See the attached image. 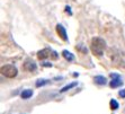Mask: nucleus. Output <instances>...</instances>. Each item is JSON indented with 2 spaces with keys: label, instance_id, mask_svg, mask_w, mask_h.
I'll use <instances>...</instances> for the list:
<instances>
[{
  "label": "nucleus",
  "instance_id": "1",
  "mask_svg": "<svg viewBox=\"0 0 125 114\" xmlns=\"http://www.w3.org/2000/svg\"><path fill=\"white\" fill-rule=\"evenodd\" d=\"M105 47H106V42L100 37H95L91 40V44H90V49L91 52L94 53V56L96 57H100L104 52Z\"/></svg>",
  "mask_w": 125,
  "mask_h": 114
},
{
  "label": "nucleus",
  "instance_id": "2",
  "mask_svg": "<svg viewBox=\"0 0 125 114\" xmlns=\"http://www.w3.org/2000/svg\"><path fill=\"white\" fill-rule=\"evenodd\" d=\"M1 73L7 78H15L17 76L18 70L14 64H6L1 67Z\"/></svg>",
  "mask_w": 125,
  "mask_h": 114
},
{
  "label": "nucleus",
  "instance_id": "3",
  "mask_svg": "<svg viewBox=\"0 0 125 114\" xmlns=\"http://www.w3.org/2000/svg\"><path fill=\"white\" fill-rule=\"evenodd\" d=\"M112 78V81L109 82V86L112 88H117L123 84V80H122V77L119 76L118 73H111L109 75Z\"/></svg>",
  "mask_w": 125,
  "mask_h": 114
},
{
  "label": "nucleus",
  "instance_id": "4",
  "mask_svg": "<svg viewBox=\"0 0 125 114\" xmlns=\"http://www.w3.org/2000/svg\"><path fill=\"white\" fill-rule=\"evenodd\" d=\"M23 68H24V70L28 71V72H34V71L37 69V66H36V63H35L33 60H27V61L24 63Z\"/></svg>",
  "mask_w": 125,
  "mask_h": 114
},
{
  "label": "nucleus",
  "instance_id": "5",
  "mask_svg": "<svg viewBox=\"0 0 125 114\" xmlns=\"http://www.w3.org/2000/svg\"><path fill=\"white\" fill-rule=\"evenodd\" d=\"M56 32H58L59 36L63 40V41H68V36H67V32H65V28H64L62 25H56Z\"/></svg>",
  "mask_w": 125,
  "mask_h": 114
},
{
  "label": "nucleus",
  "instance_id": "6",
  "mask_svg": "<svg viewBox=\"0 0 125 114\" xmlns=\"http://www.w3.org/2000/svg\"><path fill=\"white\" fill-rule=\"evenodd\" d=\"M50 53H51V50L50 49H44V50H41L37 52V58L40 60H43V59L47 58L50 56Z\"/></svg>",
  "mask_w": 125,
  "mask_h": 114
},
{
  "label": "nucleus",
  "instance_id": "7",
  "mask_svg": "<svg viewBox=\"0 0 125 114\" xmlns=\"http://www.w3.org/2000/svg\"><path fill=\"white\" fill-rule=\"evenodd\" d=\"M94 81L96 82L97 85H106V82H107V80H106V78H105L104 76H96L95 78H94Z\"/></svg>",
  "mask_w": 125,
  "mask_h": 114
},
{
  "label": "nucleus",
  "instance_id": "8",
  "mask_svg": "<svg viewBox=\"0 0 125 114\" xmlns=\"http://www.w3.org/2000/svg\"><path fill=\"white\" fill-rule=\"evenodd\" d=\"M62 56H63L64 59H65V60H68V61H73V60H74V56H73L71 52H69L68 50H63V51H62Z\"/></svg>",
  "mask_w": 125,
  "mask_h": 114
},
{
  "label": "nucleus",
  "instance_id": "9",
  "mask_svg": "<svg viewBox=\"0 0 125 114\" xmlns=\"http://www.w3.org/2000/svg\"><path fill=\"white\" fill-rule=\"evenodd\" d=\"M21 96L23 100H28L29 97L33 96V91L32 89H25V91H23V93L21 94Z\"/></svg>",
  "mask_w": 125,
  "mask_h": 114
},
{
  "label": "nucleus",
  "instance_id": "10",
  "mask_svg": "<svg viewBox=\"0 0 125 114\" xmlns=\"http://www.w3.org/2000/svg\"><path fill=\"white\" fill-rule=\"evenodd\" d=\"M76 86H78V81H73V82H71V84H69V85L64 86V87L62 88L60 91H61V93H64V91H69V89H71V88H73V87H76Z\"/></svg>",
  "mask_w": 125,
  "mask_h": 114
},
{
  "label": "nucleus",
  "instance_id": "11",
  "mask_svg": "<svg viewBox=\"0 0 125 114\" xmlns=\"http://www.w3.org/2000/svg\"><path fill=\"white\" fill-rule=\"evenodd\" d=\"M50 82V80L49 79H38L37 81L35 82V86H36V87H42V86H44V85H47V84H49Z\"/></svg>",
  "mask_w": 125,
  "mask_h": 114
},
{
  "label": "nucleus",
  "instance_id": "12",
  "mask_svg": "<svg viewBox=\"0 0 125 114\" xmlns=\"http://www.w3.org/2000/svg\"><path fill=\"white\" fill-rule=\"evenodd\" d=\"M109 105H111V108L112 110H117V108L119 107V104L118 102H117L116 100H111V102H109Z\"/></svg>",
  "mask_w": 125,
  "mask_h": 114
},
{
  "label": "nucleus",
  "instance_id": "13",
  "mask_svg": "<svg viewBox=\"0 0 125 114\" xmlns=\"http://www.w3.org/2000/svg\"><path fill=\"white\" fill-rule=\"evenodd\" d=\"M118 95H119L121 97H122V98H125V88H123L122 91H119Z\"/></svg>",
  "mask_w": 125,
  "mask_h": 114
},
{
  "label": "nucleus",
  "instance_id": "14",
  "mask_svg": "<svg viewBox=\"0 0 125 114\" xmlns=\"http://www.w3.org/2000/svg\"><path fill=\"white\" fill-rule=\"evenodd\" d=\"M43 66H44V67H50V68H51V67H52V63H50V62H44Z\"/></svg>",
  "mask_w": 125,
  "mask_h": 114
},
{
  "label": "nucleus",
  "instance_id": "15",
  "mask_svg": "<svg viewBox=\"0 0 125 114\" xmlns=\"http://www.w3.org/2000/svg\"><path fill=\"white\" fill-rule=\"evenodd\" d=\"M65 11H67V12H69V14L70 15H71V14H72V12H71V10H70V7H65Z\"/></svg>",
  "mask_w": 125,
  "mask_h": 114
},
{
  "label": "nucleus",
  "instance_id": "16",
  "mask_svg": "<svg viewBox=\"0 0 125 114\" xmlns=\"http://www.w3.org/2000/svg\"><path fill=\"white\" fill-rule=\"evenodd\" d=\"M52 58L53 59H56V58H58V56H56V52H54V51L52 52Z\"/></svg>",
  "mask_w": 125,
  "mask_h": 114
}]
</instances>
